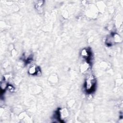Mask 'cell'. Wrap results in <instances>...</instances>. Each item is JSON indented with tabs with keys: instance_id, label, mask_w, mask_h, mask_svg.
Returning <instances> with one entry per match:
<instances>
[{
	"instance_id": "30bf717a",
	"label": "cell",
	"mask_w": 123,
	"mask_h": 123,
	"mask_svg": "<svg viewBox=\"0 0 123 123\" xmlns=\"http://www.w3.org/2000/svg\"><path fill=\"white\" fill-rule=\"evenodd\" d=\"M9 91H12L14 90V87H13V86L12 85H9L7 86V88Z\"/></svg>"
},
{
	"instance_id": "5b68a950",
	"label": "cell",
	"mask_w": 123,
	"mask_h": 123,
	"mask_svg": "<svg viewBox=\"0 0 123 123\" xmlns=\"http://www.w3.org/2000/svg\"><path fill=\"white\" fill-rule=\"evenodd\" d=\"M81 56L86 59H88L90 57V52L89 50L86 49H84L81 50Z\"/></svg>"
},
{
	"instance_id": "52a82bcc",
	"label": "cell",
	"mask_w": 123,
	"mask_h": 123,
	"mask_svg": "<svg viewBox=\"0 0 123 123\" xmlns=\"http://www.w3.org/2000/svg\"><path fill=\"white\" fill-rule=\"evenodd\" d=\"M49 81L50 82V83L51 85H55L58 81V78L57 75H55V74L51 75L49 76Z\"/></svg>"
},
{
	"instance_id": "8fae6325",
	"label": "cell",
	"mask_w": 123,
	"mask_h": 123,
	"mask_svg": "<svg viewBox=\"0 0 123 123\" xmlns=\"http://www.w3.org/2000/svg\"><path fill=\"white\" fill-rule=\"evenodd\" d=\"M16 53H16V50H15L14 49L12 50V51H11V55H12V57L15 56L16 55V54H17Z\"/></svg>"
},
{
	"instance_id": "7a4b0ae2",
	"label": "cell",
	"mask_w": 123,
	"mask_h": 123,
	"mask_svg": "<svg viewBox=\"0 0 123 123\" xmlns=\"http://www.w3.org/2000/svg\"><path fill=\"white\" fill-rule=\"evenodd\" d=\"M59 119L61 120H64L69 116V112L66 108L60 109L57 113Z\"/></svg>"
},
{
	"instance_id": "6da1fadb",
	"label": "cell",
	"mask_w": 123,
	"mask_h": 123,
	"mask_svg": "<svg viewBox=\"0 0 123 123\" xmlns=\"http://www.w3.org/2000/svg\"><path fill=\"white\" fill-rule=\"evenodd\" d=\"M96 85V79L93 74H90L86 78L85 82L86 90L88 93H90L94 90Z\"/></svg>"
},
{
	"instance_id": "3957f363",
	"label": "cell",
	"mask_w": 123,
	"mask_h": 123,
	"mask_svg": "<svg viewBox=\"0 0 123 123\" xmlns=\"http://www.w3.org/2000/svg\"><path fill=\"white\" fill-rule=\"evenodd\" d=\"M90 67V64L88 61H85L82 62L80 67V71L82 73H86Z\"/></svg>"
},
{
	"instance_id": "9c48e42d",
	"label": "cell",
	"mask_w": 123,
	"mask_h": 123,
	"mask_svg": "<svg viewBox=\"0 0 123 123\" xmlns=\"http://www.w3.org/2000/svg\"><path fill=\"white\" fill-rule=\"evenodd\" d=\"M98 9L99 10L100 12H103L104 11L105 9V4L103 2L99 1L98 3Z\"/></svg>"
},
{
	"instance_id": "ba28073f",
	"label": "cell",
	"mask_w": 123,
	"mask_h": 123,
	"mask_svg": "<svg viewBox=\"0 0 123 123\" xmlns=\"http://www.w3.org/2000/svg\"><path fill=\"white\" fill-rule=\"evenodd\" d=\"M112 37L114 43H119L122 41V38L117 34H114Z\"/></svg>"
},
{
	"instance_id": "277c9868",
	"label": "cell",
	"mask_w": 123,
	"mask_h": 123,
	"mask_svg": "<svg viewBox=\"0 0 123 123\" xmlns=\"http://www.w3.org/2000/svg\"><path fill=\"white\" fill-rule=\"evenodd\" d=\"M39 70V69H38V67H37L36 65H32L28 69V73L31 75L37 74Z\"/></svg>"
},
{
	"instance_id": "8992f818",
	"label": "cell",
	"mask_w": 123,
	"mask_h": 123,
	"mask_svg": "<svg viewBox=\"0 0 123 123\" xmlns=\"http://www.w3.org/2000/svg\"><path fill=\"white\" fill-rule=\"evenodd\" d=\"M44 3V1L43 0H37L35 1V7L38 12H42V6Z\"/></svg>"
}]
</instances>
